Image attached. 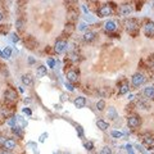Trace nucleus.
<instances>
[{"label":"nucleus","mask_w":154,"mask_h":154,"mask_svg":"<svg viewBox=\"0 0 154 154\" xmlns=\"http://www.w3.org/2000/svg\"><path fill=\"white\" fill-rule=\"evenodd\" d=\"M126 149H127L128 154H134L132 153V147H131V145H126Z\"/></svg>","instance_id":"ea45409f"},{"label":"nucleus","mask_w":154,"mask_h":154,"mask_svg":"<svg viewBox=\"0 0 154 154\" xmlns=\"http://www.w3.org/2000/svg\"><path fill=\"white\" fill-rule=\"evenodd\" d=\"M12 132L18 135V136H22V128L18 127V126H14V127H12Z\"/></svg>","instance_id":"b1692460"},{"label":"nucleus","mask_w":154,"mask_h":154,"mask_svg":"<svg viewBox=\"0 0 154 154\" xmlns=\"http://www.w3.org/2000/svg\"><path fill=\"white\" fill-rule=\"evenodd\" d=\"M84 147L86 148L87 150H93V149H94V144H93V141H87V143H84Z\"/></svg>","instance_id":"a878e982"},{"label":"nucleus","mask_w":154,"mask_h":154,"mask_svg":"<svg viewBox=\"0 0 154 154\" xmlns=\"http://www.w3.org/2000/svg\"><path fill=\"white\" fill-rule=\"evenodd\" d=\"M140 123H141V120H140L139 116H130V117L127 118V126L130 128H132V130L139 127Z\"/></svg>","instance_id":"20e7f679"},{"label":"nucleus","mask_w":154,"mask_h":154,"mask_svg":"<svg viewBox=\"0 0 154 154\" xmlns=\"http://www.w3.org/2000/svg\"><path fill=\"white\" fill-rule=\"evenodd\" d=\"M21 81L24 86H32L34 85V77H32L30 73H26L21 77Z\"/></svg>","instance_id":"1a4fd4ad"},{"label":"nucleus","mask_w":154,"mask_h":154,"mask_svg":"<svg viewBox=\"0 0 154 154\" xmlns=\"http://www.w3.org/2000/svg\"><path fill=\"white\" fill-rule=\"evenodd\" d=\"M66 100H68V96L66 94H62L60 95V101H66Z\"/></svg>","instance_id":"58836bf2"},{"label":"nucleus","mask_w":154,"mask_h":154,"mask_svg":"<svg viewBox=\"0 0 154 154\" xmlns=\"http://www.w3.org/2000/svg\"><path fill=\"white\" fill-rule=\"evenodd\" d=\"M136 149H139L143 154H149V152H147V150H145L144 148H143V147H139V145H136Z\"/></svg>","instance_id":"c9c22d12"},{"label":"nucleus","mask_w":154,"mask_h":154,"mask_svg":"<svg viewBox=\"0 0 154 154\" xmlns=\"http://www.w3.org/2000/svg\"><path fill=\"white\" fill-rule=\"evenodd\" d=\"M104 28L108 32H113V31H116V28H117V23H116L114 21H107L105 24H104Z\"/></svg>","instance_id":"2eb2a0df"},{"label":"nucleus","mask_w":154,"mask_h":154,"mask_svg":"<svg viewBox=\"0 0 154 154\" xmlns=\"http://www.w3.org/2000/svg\"><path fill=\"white\" fill-rule=\"evenodd\" d=\"M112 13H113V9H112L111 5H109V4H104V5H101V7L99 8L98 17L104 18V17H108V16H111Z\"/></svg>","instance_id":"f03ea898"},{"label":"nucleus","mask_w":154,"mask_h":154,"mask_svg":"<svg viewBox=\"0 0 154 154\" xmlns=\"http://www.w3.org/2000/svg\"><path fill=\"white\" fill-rule=\"evenodd\" d=\"M144 82H145V76L140 72L135 73V75L131 77V84H132L134 87H140L141 85H144Z\"/></svg>","instance_id":"f257e3e1"},{"label":"nucleus","mask_w":154,"mask_h":154,"mask_svg":"<svg viewBox=\"0 0 154 154\" xmlns=\"http://www.w3.org/2000/svg\"><path fill=\"white\" fill-rule=\"evenodd\" d=\"M96 109H98L99 112H103L104 109H105V101L101 99V100H99L98 103H96Z\"/></svg>","instance_id":"412c9836"},{"label":"nucleus","mask_w":154,"mask_h":154,"mask_svg":"<svg viewBox=\"0 0 154 154\" xmlns=\"http://www.w3.org/2000/svg\"><path fill=\"white\" fill-rule=\"evenodd\" d=\"M99 154H112V149L109 147H104L103 149L100 150V153Z\"/></svg>","instance_id":"393cba45"},{"label":"nucleus","mask_w":154,"mask_h":154,"mask_svg":"<svg viewBox=\"0 0 154 154\" xmlns=\"http://www.w3.org/2000/svg\"><path fill=\"white\" fill-rule=\"evenodd\" d=\"M128 91H130V87H128L127 81H123L122 84H121V86H120V90H118V94H120V95H125V94H127Z\"/></svg>","instance_id":"f3484780"},{"label":"nucleus","mask_w":154,"mask_h":154,"mask_svg":"<svg viewBox=\"0 0 154 154\" xmlns=\"http://www.w3.org/2000/svg\"><path fill=\"white\" fill-rule=\"evenodd\" d=\"M85 19H86V22H95V18H93V17H90V16H85Z\"/></svg>","instance_id":"e433bc0d"},{"label":"nucleus","mask_w":154,"mask_h":154,"mask_svg":"<svg viewBox=\"0 0 154 154\" xmlns=\"http://www.w3.org/2000/svg\"><path fill=\"white\" fill-rule=\"evenodd\" d=\"M3 147H4V150H9V152H12L13 149H16L17 143H16L14 139H7L4 143H3Z\"/></svg>","instance_id":"0eeeda50"},{"label":"nucleus","mask_w":154,"mask_h":154,"mask_svg":"<svg viewBox=\"0 0 154 154\" xmlns=\"http://www.w3.org/2000/svg\"><path fill=\"white\" fill-rule=\"evenodd\" d=\"M73 104H75L76 108H84L85 105H86V98H84V96H77L75 99V101H73Z\"/></svg>","instance_id":"f8f14e48"},{"label":"nucleus","mask_w":154,"mask_h":154,"mask_svg":"<svg viewBox=\"0 0 154 154\" xmlns=\"http://www.w3.org/2000/svg\"><path fill=\"white\" fill-rule=\"evenodd\" d=\"M76 130H77V132H78V136H80V137H84V130H82L81 126L77 125V126H76Z\"/></svg>","instance_id":"7c9ffc66"},{"label":"nucleus","mask_w":154,"mask_h":154,"mask_svg":"<svg viewBox=\"0 0 154 154\" xmlns=\"http://www.w3.org/2000/svg\"><path fill=\"white\" fill-rule=\"evenodd\" d=\"M63 154H71V153H63Z\"/></svg>","instance_id":"a18cd8bd"},{"label":"nucleus","mask_w":154,"mask_h":154,"mask_svg":"<svg viewBox=\"0 0 154 154\" xmlns=\"http://www.w3.org/2000/svg\"><path fill=\"white\" fill-rule=\"evenodd\" d=\"M66 77H67L68 82H77L78 81V73L75 72V71H68Z\"/></svg>","instance_id":"ddd939ff"},{"label":"nucleus","mask_w":154,"mask_h":154,"mask_svg":"<svg viewBox=\"0 0 154 154\" xmlns=\"http://www.w3.org/2000/svg\"><path fill=\"white\" fill-rule=\"evenodd\" d=\"M10 55H12V49L7 46V48L4 49V51H3V58H5V59H9Z\"/></svg>","instance_id":"4be33fe9"},{"label":"nucleus","mask_w":154,"mask_h":154,"mask_svg":"<svg viewBox=\"0 0 154 154\" xmlns=\"http://www.w3.org/2000/svg\"><path fill=\"white\" fill-rule=\"evenodd\" d=\"M144 32L148 37H154V22L148 21L144 26Z\"/></svg>","instance_id":"423d86ee"},{"label":"nucleus","mask_w":154,"mask_h":154,"mask_svg":"<svg viewBox=\"0 0 154 154\" xmlns=\"http://www.w3.org/2000/svg\"><path fill=\"white\" fill-rule=\"evenodd\" d=\"M66 87H67L68 91H73V90H75V87H73V85L71 84V82H66Z\"/></svg>","instance_id":"72a5a7b5"},{"label":"nucleus","mask_w":154,"mask_h":154,"mask_svg":"<svg viewBox=\"0 0 154 154\" xmlns=\"http://www.w3.org/2000/svg\"><path fill=\"white\" fill-rule=\"evenodd\" d=\"M148 64H149V67L154 71V55H150V57H149V60H148Z\"/></svg>","instance_id":"c85d7f7f"},{"label":"nucleus","mask_w":154,"mask_h":154,"mask_svg":"<svg viewBox=\"0 0 154 154\" xmlns=\"http://www.w3.org/2000/svg\"><path fill=\"white\" fill-rule=\"evenodd\" d=\"M1 19H3V14H1V13H0V21H1Z\"/></svg>","instance_id":"c03bdc74"},{"label":"nucleus","mask_w":154,"mask_h":154,"mask_svg":"<svg viewBox=\"0 0 154 154\" xmlns=\"http://www.w3.org/2000/svg\"><path fill=\"white\" fill-rule=\"evenodd\" d=\"M143 94L147 99H150V100H154V86H148L143 90Z\"/></svg>","instance_id":"9d476101"},{"label":"nucleus","mask_w":154,"mask_h":154,"mask_svg":"<svg viewBox=\"0 0 154 154\" xmlns=\"http://www.w3.org/2000/svg\"><path fill=\"white\" fill-rule=\"evenodd\" d=\"M45 137H48V134H43V135H41L40 141H41V143H44V141H45Z\"/></svg>","instance_id":"a19ab883"},{"label":"nucleus","mask_w":154,"mask_h":154,"mask_svg":"<svg viewBox=\"0 0 154 154\" xmlns=\"http://www.w3.org/2000/svg\"><path fill=\"white\" fill-rule=\"evenodd\" d=\"M28 63H30V64H32V63H35V59H34V58H28Z\"/></svg>","instance_id":"37998d69"},{"label":"nucleus","mask_w":154,"mask_h":154,"mask_svg":"<svg viewBox=\"0 0 154 154\" xmlns=\"http://www.w3.org/2000/svg\"><path fill=\"white\" fill-rule=\"evenodd\" d=\"M67 48H68L67 41H64V40H57L55 46H54V49H55V51L58 54H63L67 50Z\"/></svg>","instance_id":"39448f33"},{"label":"nucleus","mask_w":154,"mask_h":154,"mask_svg":"<svg viewBox=\"0 0 154 154\" xmlns=\"http://www.w3.org/2000/svg\"><path fill=\"white\" fill-rule=\"evenodd\" d=\"M0 154H13V153L9 152V150H1V152H0Z\"/></svg>","instance_id":"79ce46f5"},{"label":"nucleus","mask_w":154,"mask_h":154,"mask_svg":"<svg viewBox=\"0 0 154 154\" xmlns=\"http://www.w3.org/2000/svg\"><path fill=\"white\" fill-rule=\"evenodd\" d=\"M48 66L49 67H51V68H54L55 67V60H54L53 58H49L48 59Z\"/></svg>","instance_id":"2f4dec72"},{"label":"nucleus","mask_w":154,"mask_h":154,"mask_svg":"<svg viewBox=\"0 0 154 154\" xmlns=\"http://www.w3.org/2000/svg\"><path fill=\"white\" fill-rule=\"evenodd\" d=\"M95 38H96V32H94V31H86L84 34V40L86 41V43H91Z\"/></svg>","instance_id":"4468645a"},{"label":"nucleus","mask_w":154,"mask_h":154,"mask_svg":"<svg viewBox=\"0 0 154 154\" xmlns=\"http://www.w3.org/2000/svg\"><path fill=\"white\" fill-rule=\"evenodd\" d=\"M16 26H17L18 30H22L23 28V21H22V19H18V21L16 22Z\"/></svg>","instance_id":"473e14b6"},{"label":"nucleus","mask_w":154,"mask_h":154,"mask_svg":"<svg viewBox=\"0 0 154 154\" xmlns=\"http://www.w3.org/2000/svg\"><path fill=\"white\" fill-rule=\"evenodd\" d=\"M125 24H126V30L128 32H134L139 28V21L136 18H128Z\"/></svg>","instance_id":"7ed1b4c3"},{"label":"nucleus","mask_w":154,"mask_h":154,"mask_svg":"<svg viewBox=\"0 0 154 154\" xmlns=\"http://www.w3.org/2000/svg\"><path fill=\"white\" fill-rule=\"evenodd\" d=\"M16 117H17V123L19 125V127H21L22 130H23V128H24V127H26V126H27V122H26V121L23 120V118L21 117V116H16Z\"/></svg>","instance_id":"aec40b11"},{"label":"nucleus","mask_w":154,"mask_h":154,"mask_svg":"<svg viewBox=\"0 0 154 154\" xmlns=\"http://www.w3.org/2000/svg\"><path fill=\"white\" fill-rule=\"evenodd\" d=\"M7 123L10 126V127H14V126H17V117H10L9 120L7 121Z\"/></svg>","instance_id":"5701e85b"},{"label":"nucleus","mask_w":154,"mask_h":154,"mask_svg":"<svg viewBox=\"0 0 154 154\" xmlns=\"http://www.w3.org/2000/svg\"><path fill=\"white\" fill-rule=\"evenodd\" d=\"M9 38H10V41H12L13 44H16V43H18V41H19V37H18L17 34H12Z\"/></svg>","instance_id":"bb28decb"},{"label":"nucleus","mask_w":154,"mask_h":154,"mask_svg":"<svg viewBox=\"0 0 154 154\" xmlns=\"http://www.w3.org/2000/svg\"><path fill=\"white\" fill-rule=\"evenodd\" d=\"M122 132L121 131H112V136L116 137V139H120V137H122Z\"/></svg>","instance_id":"c756f323"},{"label":"nucleus","mask_w":154,"mask_h":154,"mask_svg":"<svg viewBox=\"0 0 154 154\" xmlns=\"http://www.w3.org/2000/svg\"><path fill=\"white\" fill-rule=\"evenodd\" d=\"M96 126H98V128L99 130H101V131H107L109 128V123L107 122V121H104V120H98L96 121Z\"/></svg>","instance_id":"dca6fc26"},{"label":"nucleus","mask_w":154,"mask_h":154,"mask_svg":"<svg viewBox=\"0 0 154 154\" xmlns=\"http://www.w3.org/2000/svg\"><path fill=\"white\" fill-rule=\"evenodd\" d=\"M143 144L147 145V147H154V136L153 135H144V137H143Z\"/></svg>","instance_id":"9b49d317"},{"label":"nucleus","mask_w":154,"mask_h":154,"mask_svg":"<svg viewBox=\"0 0 154 154\" xmlns=\"http://www.w3.org/2000/svg\"><path fill=\"white\" fill-rule=\"evenodd\" d=\"M86 27H87V24L85 23V22H82V23H80L78 30H80V31H84V30H86Z\"/></svg>","instance_id":"f704fd0d"},{"label":"nucleus","mask_w":154,"mask_h":154,"mask_svg":"<svg viewBox=\"0 0 154 154\" xmlns=\"http://www.w3.org/2000/svg\"><path fill=\"white\" fill-rule=\"evenodd\" d=\"M109 116L112 117V120H116L118 117L117 113H116V109L114 108H109Z\"/></svg>","instance_id":"cd10ccee"},{"label":"nucleus","mask_w":154,"mask_h":154,"mask_svg":"<svg viewBox=\"0 0 154 154\" xmlns=\"http://www.w3.org/2000/svg\"><path fill=\"white\" fill-rule=\"evenodd\" d=\"M46 73H48V68H46L45 66H38L36 68V76L37 77H44V76H46Z\"/></svg>","instance_id":"a211bd4d"},{"label":"nucleus","mask_w":154,"mask_h":154,"mask_svg":"<svg viewBox=\"0 0 154 154\" xmlns=\"http://www.w3.org/2000/svg\"><path fill=\"white\" fill-rule=\"evenodd\" d=\"M23 113L27 114V116H31L32 112H31V109H28V108H23Z\"/></svg>","instance_id":"4c0bfd02"},{"label":"nucleus","mask_w":154,"mask_h":154,"mask_svg":"<svg viewBox=\"0 0 154 154\" xmlns=\"http://www.w3.org/2000/svg\"><path fill=\"white\" fill-rule=\"evenodd\" d=\"M4 98L8 99V100H16L17 99V94H16L13 90H7L4 93Z\"/></svg>","instance_id":"6ab92c4d"},{"label":"nucleus","mask_w":154,"mask_h":154,"mask_svg":"<svg viewBox=\"0 0 154 154\" xmlns=\"http://www.w3.org/2000/svg\"><path fill=\"white\" fill-rule=\"evenodd\" d=\"M120 13L123 17H127V16H130L132 13V7L130 4H122L120 8Z\"/></svg>","instance_id":"6e6552de"}]
</instances>
